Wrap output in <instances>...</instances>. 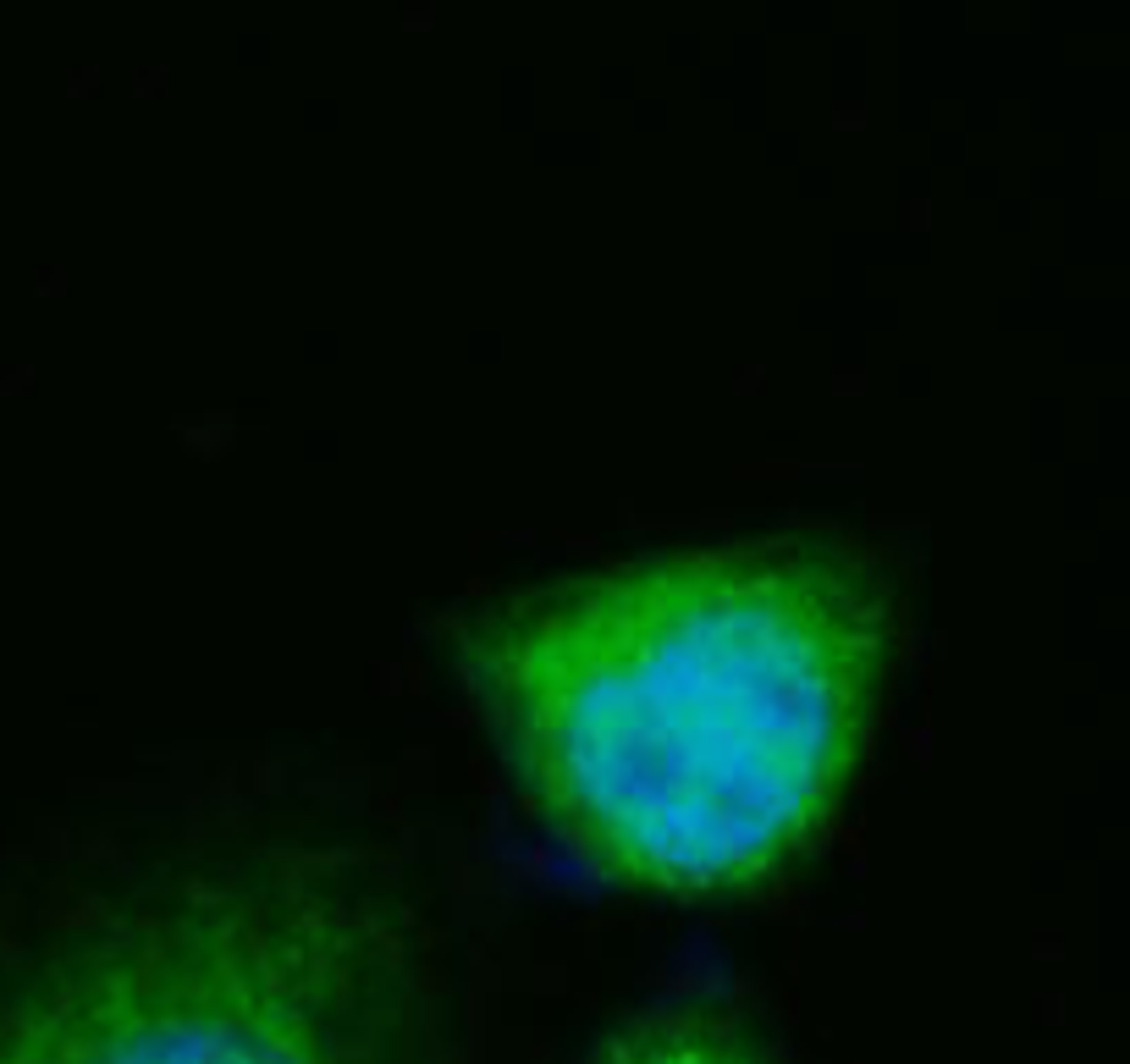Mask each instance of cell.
<instances>
[{"instance_id": "1", "label": "cell", "mask_w": 1130, "mask_h": 1064, "mask_svg": "<svg viewBox=\"0 0 1130 1064\" xmlns=\"http://www.w3.org/2000/svg\"><path fill=\"white\" fill-rule=\"evenodd\" d=\"M458 662L574 861L734 894L833 822L888 684L894 590L816 535L678 547L485 602Z\"/></svg>"}, {"instance_id": "2", "label": "cell", "mask_w": 1130, "mask_h": 1064, "mask_svg": "<svg viewBox=\"0 0 1130 1064\" xmlns=\"http://www.w3.org/2000/svg\"><path fill=\"white\" fill-rule=\"evenodd\" d=\"M0 1064H463L447 910L342 806L144 816L0 882Z\"/></svg>"}, {"instance_id": "3", "label": "cell", "mask_w": 1130, "mask_h": 1064, "mask_svg": "<svg viewBox=\"0 0 1130 1064\" xmlns=\"http://www.w3.org/2000/svg\"><path fill=\"white\" fill-rule=\"evenodd\" d=\"M596 1064H777V1054L722 1009H651L596 1054Z\"/></svg>"}]
</instances>
